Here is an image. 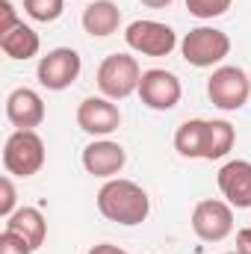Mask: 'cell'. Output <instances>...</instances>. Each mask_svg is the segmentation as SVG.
Segmentation results:
<instances>
[{"label":"cell","instance_id":"obj_4","mask_svg":"<svg viewBox=\"0 0 251 254\" xmlns=\"http://www.w3.org/2000/svg\"><path fill=\"white\" fill-rule=\"evenodd\" d=\"M139 80H142V68L130 54H113L98 68V89L110 101H125L133 92H139Z\"/></svg>","mask_w":251,"mask_h":254},{"label":"cell","instance_id":"obj_6","mask_svg":"<svg viewBox=\"0 0 251 254\" xmlns=\"http://www.w3.org/2000/svg\"><path fill=\"white\" fill-rule=\"evenodd\" d=\"M125 42L142 57H169L178 48V33L160 21H133L125 30Z\"/></svg>","mask_w":251,"mask_h":254},{"label":"cell","instance_id":"obj_23","mask_svg":"<svg viewBox=\"0 0 251 254\" xmlns=\"http://www.w3.org/2000/svg\"><path fill=\"white\" fill-rule=\"evenodd\" d=\"M21 21H18V12H15V6L9 3V0H0V36L3 33H9V30H15Z\"/></svg>","mask_w":251,"mask_h":254},{"label":"cell","instance_id":"obj_21","mask_svg":"<svg viewBox=\"0 0 251 254\" xmlns=\"http://www.w3.org/2000/svg\"><path fill=\"white\" fill-rule=\"evenodd\" d=\"M0 254H33V246L24 237H18L15 231L3 228V234H0Z\"/></svg>","mask_w":251,"mask_h":254},{"label":"cell","instance_id":"obj_10","mask_svg":"<svg viewBox=\"0 0 251 254\" xmlns=\"http://www.w3.org/2000/svg\"><path fill=\"white\" fill-rule=\"evenodd\" d=\"M77 125L89 136H110L122 125V113L110 98H86L77 107Z\"/></svg>","mask_w":251,"mask_h":254},{"label":"cell","instance_id":"obj_12","mask_svg":"<svg viewBox=\"0 0 251 254\" xmlns=\"http://www.w3.org/2000/svg\"><path fill=\"white\" fill-rule=\"evenodd\" d=\"M219 190L225 201L237 210L251 207V163L249 160H231L219 169Z\"/></svg>","mask_w":251,"mask_h":254},{"label":"cell","instance_id":"obj_11","mask_svg":"<svg viewBox=\"0 0 251 254\" xmlns=\"http://www.w3.org/2000/svg\"><path fill=\"white\" fill-rule=\"evenodd\" d=\"M127 163V151L113 139H95L83 148V169L95 178H116Z\"/></svg>","mask_w":251,"mask_h":254},{"label":"cell","instance_id":"obj_5","mask_svg":"<svg viewBox=\"0 0 251 254\" xmlns=\"http://www.w3.org/2000/svg\"><path fill=\"white\" fill-rule=\"evenodd\" d=\"M181 54L195 68H213L231 54V39H228V33H222L216 27H195L184 36Z\"/></svg>","mask_w":251,"mask_h":254},{"label":"cell","instance_id":"obj_19","mask_svg":"<svg viewBox=\"0 0 251 254\" xmlns=\"http://www.w3.org/2000/svg\"><path fill=\"white\" fill-rule=\"evenodd\" d=\"M24 12L39 24H51L65 12V0H24Z\"/></svg>","mask_w":251,"mask_h":254},{"label":"cell","instance_id":"obj_27","mask_svg":"<svg viewBox=\"0 0 251 254\" xmlns=\"http://www.w3.org/2000/svg\"><path fill=\"white\" fill-rule=\"evenodd\" d=\"M225 254H240V252H225Z\"/></svg>","mask_w":251,"mask_h":254},{"label":"cell","instance_id":"obj_16","mask_svg":"<svg viewBox=\"0 0 251 254\" xmlns=\"http://www.w3.org/2000/svg\"><path fill=\"white\" fill-rule=\"evenodd\" d=\"M39 48H42V42H39V33L33 30V27H27L24 21L15 27V30H9V33H3L0 36V51L9 57V60H33L36 54H39Z\"/></svg>","mask_w":251,"mask_h":254},{"label":"cell","instance_id":"obj_1","mask_svg":"<svg viewBox=\"0 0 251 254\" xmlns=\"http://www.w3.org/2000/svg\"><path fill=\"white\" fill-rule=\"evenodd\" d=\"M98 210L104 219L133 228V225H142L148 219L151 198L139 184H133L127 178H110L98 192Z\"/></svg>","mask_w":251,"mask_h":254},{"label":"cell","instance_id":"obj_2","mask_svg":"<svg viewBox=\"0 0 251 254\" xmlns=\"http://www.w3.org/2000/svg\"><path fill=\"white\" fill-rule=\"evenodd\" d=\"M45 166V142L36 130H15L3 145V169L15 178H33Z\"/></svg>","mask_w":251,"mask_h":254},{"label":"cell","instance_id":"obj_9","mask_svg":"<svg viewBox=\"0 0 251 254\" xmlns=\"http://www.w3.org/2000/svg\"><path fill=\"white\" fill-rule=\"evenodd\" d=\"M80 68H83V60H80V54L74 48H54L39 60L36 77H39V83L45 89L63 92L80 77Z\"/></svg>","mask_w":251,"mask_h":254},{"label":"cell","instance_id":"obj_7","mask_svg":"<svg viewBox=\"0 0 251 254\" xmlns=\"http://www.w3.org/2000/svg\"><path fill=\"white\" fill-rule=\"evenodd\" d=\"M181 95H184V86L181 80L166 71V68H148L142 71V80H139V98L148 110H157V113H169L181 104Z\"/></svg>","mask_w":251,"mask_h":254},{"label":"cell","instance_id":"obj_17","mask_svg":"<svg viewBox=\"0 0 251 254\" xmlns=\"http://www.w3.org/2000/svg\"><path fill=\"white\" fill-rule=\"evenodd\" d=\"M237 142V130L231 122L225 119H213L207 122V130H204V157L201 160H222L225 154H231Z\"/></svg>","mask_w":251,"mask_h":254},{"label":"cell","instance_id":"obj_26","mask_svg":"<svg viewBox=\"0 0 251 254\" xmlns=\"http://www.w3.org/2000/svg\"><path fill=\"white\" fill-rule=\"evenodd\" d=\"M145 6H151V9H166V6H172V0H142Z\"/></svg>","mask_w":251,"mask_h":254},{"label":"cell","instance_id":"obj_25","mask_svg":"<svg viewBox=\"0 0 251 254\" xmlns=\"http://www.w3.org/2000/svg\"><path fill=\"white\" fill-rule=\"evenodd\" d=\"M89 254H130V252L119 249V246H110V243H101V246H92Z\"/></svg>","mask_w":251,"mask_h":254},{"label":"cell","instance_id":"obj_24","mask_svg":"<svg viewBox=\"0 0 251 254\" xmlns=\"http://www.w3.org/2000/svg\"><path fill=\"white\" fill-rule=\"evenodd\" d=\"M237 252L240 254H251V228L237 231Z\"/></svg>","mask_w":251,"mask_h":254},{"label":"cell","instance_id":"obj_15","mask_svg":"<svg viewBox=\"0 0 251 254\" xmlns=\"http://www.w3.org/2000/svg\"><path fill=\"white\" fill-rule=\"evenodd\" d=\"M6 231H15L18 237H24V240L33 246V252H36V249L45 246L48 222H45V216H42L36 207H21V210H15V213L6 219Z\"/></svg>","mask_w":251,"mask_h":254},{"label":"cell","instance_id":"obj_8","mask_svg":"<svg viewBox=\"0 0 251 254\" xmlns=\"http://www.w3.org/2000/svg\"><path fill=\"white\" fill-rule=\"evenodd\" d=\"M192 231L204 243H222L234 231V207L219 198H207L192 210Z\"/></svg>","mask_w":251,"mask_h":254},{"label":"cell","instance_id":"obj_20","mask_svg":"<svg viewBox=\"0 0 251 254\" xmlns=\"http://www.w3.org/2000/svg\"><path fill=\"white\" fill-rule=\"evenodd\" d=\"M234 0H187V9L189 15L201 18V21H210V18H219L231 9Z\"/></svg>","mask_w":251,"mask_h":254},{"label":"cell","instance_id":"obj_22","mask_svg":"<svg viewBox=\"0 0 251 254\" xmlns=\"http://www.w3.org/2000/svg\"><path fill=\"white\" fill-rule=\"evenodd\" d=\"M12 213H15V184L6 175V178H0V216L9 219Z\"/></svg>","mask_w":251,"mask_h":254},{"label":"cell","instance_id":"obj_13","mask_svg":"<svg viewBox=\"0 0 251 254\" xmlns=\"http://www.w3.org/2000/svg\"><path fill=\"white\" fill-rule=\"evenodd\" d=\"M6 119L18 130H36V127L45 122V101L36 89H15L9 98H6Z\"/></svg>","mask_w":251,"mask_h":254},{"label":"cell","instance_id":"obj_3","mask_svg":"<svg viewBox=\"0 0 251 254\" xmlns=\"http://www.w3.org/2000/svg\"><path fill=\"white\" fill-rule=\"evenodd\" d=\"M207 98L225 113H237L251 98V80L240 65H219L207 80Z\"/></svg>","mask_w":251,"mask_h":254},{"label":"cell","instance_id":"obj_14","mask_svg":"<svg viewBox=\"0 0 251 254\" xmlns=\"http://www.w3.org/2000/svg\"><path fill=\"white\" fill-rule=\"evenodd\" d=\"M122 27V9L113 0H92L83 9V30L95 39H107L113 33H119Z\"/></svg>","mask_w":251,"mask_h":254},{"label":"cell","instance_id":"obj_18","mask_svg":"<svg viewBox=\"0 0 251 254\" xmlns=\"http://www.w3.org/2000/svg\"><path fill=\"white\" fill-rule=\"evenodd\" d=\"M204 130H207V122L204 119H189L178 127L175 133V148L181 157H189V160H201L204 157Z\"/></svg>","mask_w":251,"mask_h":254}]
</instances>
